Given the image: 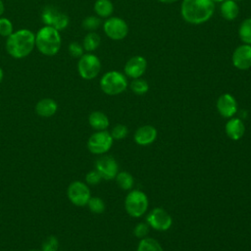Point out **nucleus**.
<instances>
[{
	"instance_id": "36",
	"label": "nucleus",
	"mask_w": 251,
	"mask_h": 251,
	"mask_svg": "<svg viewBox=\"0 0 251 251\" xmlns=\"http://www.w3.org/2000/svg\"><path fill=\"white\" fill-rule=\"evenodd\" d=\"M158 1L161 3H165V4H172V3L176 2L177 0H158Z\"/></svg>"
},
{
	"instance_id": "9",
	"label": "nucleus",
	"mask_w": 251,
	"mask_h": 251,
	"mask_svg": "<svg viewBox=\"0 0 251 251\" xmlns=\"http://www.w3.org/2000/svg\"><path fill=\"white\" fill-rule=\"evenodd\" d=\"M103 30L105 34L113 40H122L128 33V25L126 22L118 17H110L103 23Z\"/></svg>"
},
{
	"instance_id": "28",
	"label": "nucleus",
	"mask_w": 251,
	"mask_h": 251,
	"mask_svg": "<svg viewBox=\"0 0 251 251\" xmlns=\"http://www.w3.org/2000/svg\"><path fill=\"white\" fill-rule=\"evenodd\" d=\"M87 206L94 214H102L106 209L105 203L100 197H90L87 202Z\"/></svg>"
},
{
	"instance_id": "26",
	"label": "nucleus",
	"mask_w": 251,
	"mask_h": 251,
	"mask_svg": "<svg viewBox=\"0 0 251 251\" xmlns=\"http://www.w3.org/2000/svg\"><path fill=\"white\" fill-rule=\"evenodd\" d=\"M69 23H70V19L68 17L67 14L59 11L57 13V15L55 16L53 22H52V25L51 26L55 27L57 30L61 31L63 29H65L68 25H69Z\"/></svg>"
},
{
	"instance_id": "27",
	"label": "nucleus",
	"mask_w": 251,
	"mask_h": 251,
	"mask_svg": "<svg viewBox=\"0 0 251 251\" xmlns=\"http://www.w3.org/2000/svg\"><path fill=\"white\" fill-rule=\"evenodd\" d=\"M82 27L88 31H94L101 25V20L98 16H88L81 23Z\"/></svg>"
},
{
	"instance_id": "5",
	"label": "nucleus",
	"mask_w": 251,
	"mask_h": 251,
	"mask_svg": "<svg viewBox=\"0 0 251 251\" xmlns=\"http://www.w3.org/2000/svg\"><path fill=\"white\" fill-rule=\"evenodd\" d=\"M147 195L138 189L131 190L127 193L125 199V208L126 213L132 218H139L143 216L148 209Z\"/></svg>"
},
{
	"instance_id": "20",
	"label": "nucleus",
	"mask_w": 251,
	"mask_h": 251,
	"mask_svg": "<svg viewBox=\"0 0 251 251\" xmlns=\"http://www.w3.org/2000/svg\"><path fill=\"white\" fill-rule=\"evenodd\" d=\"M93 8L96 16L102 19L110 18L114 12V4L111 0H96Z\"/></svg>"
},
{
	"instance_id": "30",
	"label": "nucleus",
	"mask_w": 251,
	"mask_h": 251,
	"mask_svg": "<svg viewBox=\"0 0 251 251\" xmlns=\"http://www.w3.org/2000/svg\"><path fill=\"white\" fill-rule=\"evenodd\" d=\"M14 32V26L12 22L7 18H0V35L8 37Z\"/></svg>"
},
{
	"instance_id": "1",
	"label": "nucleus",
	"mask_w": 251,
	"mask_h": 251,
	"mask_svg": "<svg viewBox=\"0 0 251 251\" xmlns=\"http://www.w3.org/2000/svg\"><path fill=\"white\" fill-rule=\"evenodd\" d=\"M215 12L212 0H182L180 14L182 19L191 25H201L209 21Z\"/></svg>"
},
{
	"instance_id": "21",
	"label": "nucleus",
	"mask_w": 251,
	"mask_h": 251,
	"mask_svg": "<svg viewBox=\"0 0 251 251\" xmlns=\"http://www.w3.org/2000/svg\"><path fill=\"white\" fill-rule=\"evenodd\" d=\"M100 43H101L100 35L95 31H89L86 33V35L83 38L82 46L84 51H87L90 53L96 50L99 47Z\"/></svg>"
},
{
	"instance_id": "25",
	"label": "nucleus",
	"mask_w": 251,
	"mask_h": 251,
	"mask_svg": "<svg viewBox=\"0 0 251 251\" xmlns=\"http://www.w3.org/2000/svg\"><path fill=\"white\" fill-rule=\"evenodd\" d=\"M129 87L130 90L136 95H143L149 90L148 82L141 77L133 78L129 84Z\"/></svg>"
},
{
	"instance_id": "23",
	"label": "nucleus",
	"mask_w": 251,
	"mask_h": 251,
	"mask_svg": "<svg viewBox=\"0 0 251 251\" xmlns=\"http://www.w3.org/2000/svg\"><path fill=\"white\" fill-rule=\"evenodd\" d=\"M115 179H116L118 186L120 188H122L123 190L131 189L133 186V183H134L133 176L128 172H126V171L118 173Z\"/></svg>"
},
{
	"instance_id": "29",
	"label": "nucleus",
	"mask_w": 251,
	"mask_h": 251,
	"mask_svg": "<svg viewBox=\"0 0 251 251\" xmlns=\"http://www.w3.org/2000/svg\"><path fill=\"white\" fill-rule=\"evenodd\" d=\"M110 133L114 140H121V139H124L126 137V135L128 133V128L125 125L118 124L112 128Z\"/></svg>"
},
{
	"instance_id": "2",
	"label": "nucleus",
	"mask_w": 251,
	"mask_h": 251,
	"mask_svg": "<svg viewBox=\"0 0 251 251\" xmlns=\"http://www.w3.org/2000/svg\"><path fill=\"white\" fill-rule=\"evenodd\" d=\"M35 47V34L27 29L21 28L7 37L6 51L15 59H23L28 56Z\"/></svg>"
},
{
	"instance_id": "16",
	"label": "nucleus",
	"mask_w": 251,
	"mask_h": 251,
	"mask_svg": "<svg viewBox=\"0 0 251 251\" xmlns=\"http://www.w3.org/2000/svg\"><path fill=\"white\" fill-rule=\"evenodd\" d=\"M225 130L229 139L237 141L244 135L245 126L239 118L232 117L226 122L225 126Z\"/></svg>"
},
{
	"instance_id": "22",
	"label": "nucleus",
	"mask_w": 251,
	"mask_h": 251,
	"mask_svg": "<svg viewBox=\"0 0 251 251\" xmlns=\"http://www.w3.org/2000/svg\"><path fill=\"white\" fill-rule=\"evenodd\" d=\"M136 251H163L161 244L152 237H143L137 245Z\"/></svg>"
},
{
	"instance_id": "32",
	"label": "nucleus",
	"mask_w": 251,
	"mask_h": 251,
	"mask_svg": "<svg viewBox=\"0 0 251 251\" xmlns=\"http://www.w3.org/2000/svg\"><path fill=\"white\" fill-rule=\"evenodd\" d=\"M68 51L72 57L78 58V59L84 54L83 46H82V44H80L78 42L70 43L69 47H68Z\"/></svg>"
},
{
	"instance_id": "4",
	"label": "nucleus",
	"mask_w": 251,
	"mask_h": 251,
	"mask_svg": "<svg viewBox=\"0 0 251 251\" xmlns=\"http://www.w3.org/2000/svg\"><path fill=\"white\" fill-rule=\"evenodd\" d=\"M126 76L118 71L105 73L100 79V88L107 95H119L127 87Z\"/></svg>"
},
{
	"instance_id": "33",
	"label": "nucleus",
	"mask_w": 251,
	"mask_h": 251,
	"mask_svg": "<svg viewBox=\"0 0 251 251\" xmlns=\"http://www.w3.org/2000/svg\"><path fill=\"white\" fill-rule=\"evenodd\" d=\"M149 226L147 223H138L134 228H133V234L137 238H143L146 237V235L149 233Z\"/></svg>"
},
{
	"instance_id": "12",
	"label": "nucleus",
	"mask_w": 251,
	"mask_h": 251,
	"mask_svg": "<svg viewBox=\"0 0 251 251\" xmlns=\"http://www.w3.org/2000/svg\"><path fill=\"white\" fill-rule=\"evenodd\" d=\"M231 63L234 68L245 71L251 68V45L242 44L237 46L232 55H231Z\"/></svg>"
},
{
	"instance_id": "15",
	"label": "nucleus",
	"mask_w": 251,
	"mask_h": 251,
	"mask_svg": "<svg viewBox=\"0 0 251 251\" xmlns=\"http://www.w3.org/2000/svg\"><path fill=\"white\" fill-rule=\"evenodd\" d=\"M157 129L155 126L146 125L138 127L133 135L134 142L140 146H147L152 144L157 138Z\"/></svg>"
},
{
	"instance_id": "35",
	"label": "nucleus",
	"mask_w": 251,
	"mask_h": 251,
	"mask_svg": "<svg viewBox=\"0 0 251 251\" xmlns=\"http://www.w3.org/2000/svg\"><path fill=\"white\" fill-rule=\"evenodd\" d=\"M4 10H5L4 3L2 2V0H0V18H1V16L3 15V13H4Z\"/></svg>"
},
{
	"instance_id": "40",
	"label": "nucleus",
	"mask_w": 251,
	"mask_h": 251,
	"mask_svg": "<svg viewBox=\"0 0 251 251\" xmlns=\"http://www.w3.org/2000/svg\"><path fill=\"white\" fill-rule=\"evenodd\" d=\"M233 1H235V2H240V1H242V0H233Z\"/></svg>"
},
{
	"instance_id": "34",
	"label": "nucleus",
	"mask_w": 251,
	"mask_h": 251,
	"mask_svg": "<svg viewBox=\"0 0 251 251\" xmlns=\"http://www.w3.org/2000/svg\"><path fill=\"white\" fill-rule=\"evenodd\" d=\"M102 180V176L96 170H92L88 172L85 176V181L87 185H96Z\"/></svg>"
},
{
	"instance_id": "24",
	"label": "nucleus",
	"mask_w": 251,
	"mask_h": 251,
	"mask_svg": "<svg viewBox=\"0 0 251 251\" xmlns=\"http://www.w3.org/2000/svg\"><path fill=\"white\" fill-rule=\"evenodd\" d=\"M238 35L244 44L251 45V18L243 20L238 27Z\"/></svg>"
},
{
	"instance_id": "18",
	"label": "nucleus",
	"mask_w": 251,
	"mask_h": 251,
	"mask_svg": "<svg viewBox=\"0 0 251 251\" xmlns=\"http://www.w3.org/2000/svg\"><path fill=\"white\" fill-rule=\"evenodd\" d=\"M88 123L90 126L96 130H106L110 122L106 114L101 111H93L88 117Z\"/></svg>"
},
{
	"instance_id": "10",
	"label": "nucleus",
	"mask_w": 251,
	"mask_h": 251,
	"mask_svg": "<svg viewBox=\"0 0 251 251\" xmlns=\"http://www.w3.org/2000/svg\"><path fill=\"white\" fill-rule=\"evenodd\" d=\"M146 223L155 230L166 231L172 226L173 219L166 210L156 207L146 216Z\"/></svg>"
},
{
	"instance_id": "31",
	"label": "nucleus",
	"mask_w": 251,
	"mask_h": 251,
	"mask_svg": "<svg viewBox=\"0 0 251 251\" xmlns=\"http://www.w3.org/2000/svg\"><path fill=\"white\" fill-rule=\"evenodd\" d=\"M59 248V240L56 236H48L42 243V251H57Z\"/></svg>"
},
{
	"instance_id": "3",
	"label": "nucleus",
	"mask_w": 251,
	"mask_h": 251,
	"mask_svg": "<svg viewBox=\"0 0 251 251\" xmlns=\"http://www.w3.org/2000/svg\"><path fill=\"white\" fill-rule=\"evenodd\" d=\"M62 45L60 31L53 26L44 25L35 34V47L45 56L56 55Z\"/></svg>"
},
{
	"instance_id": "7",
	"label": "nucleus",
	"mask_w": 251,
	"mask_h": 251,
	"mask_svg": "<svg viewBox=\"0 0 251 251\" xmlns=\"http://www.w3.org/2000/svg\"><path fill=\"white\" fill-rule=\"evenodd\" d=\"M113 137L107 130H96L87 140V149L96 155L107 153L113 145Z\"/></svg>"
},
{
	"instance_id": "13",
	"label": "nucleus",
	"mask_w": 251,
	"mask_h": 251,
	"mask_svg": "<svg viewBox=\"0 0 251 251\" xmlns=\"http://www.w3.org/2000/svg\"><path fill=\"white\" fill-rule=\"evenodd\" d=\"M147 69V61L141 55H135L129 58L124 68L125 75L130 78L141 77Z\"/></svg>"
},
{
	"instance_id": "38",
	"label": "nucleus",
	"mask_w": 251,
	"mask_h": 251,
	"mask_svg": "<svg viewBox=\"0 0 251 251\" xmlns=\"http://www.w3.org/2000/svg\"><path fill=\"white\" fill-rule=\"evenodd\" d=\"M214 3H222L224 0H212Z\"/></svg>"
},
{
	"instance_id": "37",
	"label": "nucleus",
	"mask_w": 251,
	"mask_h": 251,
	"mask_svg": "<svg viewBox=\"0 0 251 251\" xmlns=\"http://www.w3.org/2000/svg\"><path fill=\"white\" fill-rule=\"evenodd\" d=\"M3 77H4V73H3L2 68L0 67V82L3 80Z\"/></svg>"
},
{
	"instance_id": "6",
	"label": "nucleus",
	"mask_w": 251,
	"mask_h": 251,
	"mask_svg": "<svg viewBox=\"0 0 251 251\" xmlns=\"http://www.w3.org/2000/svg\"><path fill=\"white\" fill-rule=\"evenodd\" d=\"M100 71L101 62L96 55L88 52L78 59L77 72L83 79L90 80L95 78L99 75Z\"/></svg>"
},
{
	"instance_id": "11",
	"label": "nucleus",
	"mask_w": 251,
	"mask_h": 251,
	"mask_svg": "<svg viewBox=\"0 0 251 251\" xmlns=\"http://www.w3.org/2000/svg\"><path fill=\"white\" fill-rule=\"evenodd\" d=\"M95 170L100 174L102 179H114L119 173V166L114 157L104 155L97 159L95 163Z\"/></svg>"
},
{
	"instance_id": "8",
	"label": "nucleus",
	"mask_w": 251,
	"mask_h": 251,
	"mask_svg": "<svg viewBox=\"0 0 251 251\" xmlns=\"http://www.w3.org/2000/svg\"><path fill=\"white\" fill-rule=\"evenodd\" d=\"M67 195L69 200L77 207H83L87 205V202L91 197L88 185L79 180H75L70 183L67 189Z\"/></svg>"
},
{
	"instance_id": "39",
	"label": "nucleus",
	"mask_w": 251,
	"mask_h": 251,
	"mask_svg": "<svg viewBox=\"0 0 251 251\" xmlns=\"http://www.w3.org/2000/svg\"><path fill=\"white\" fill-rule=\"evenodd\" d=\"M28 251H42V250H36V249H33V250H28Z\"/></svg>"
},
{
	"instance_id": "17",
	"label": "nucleus",
	"mask_w": 251,
	"mask_h": 251,
	"mask_svg": "<svg viewBox=\"0 0 251 251\" xmlns=\"http://www.w3.org/2000/svg\"><path fill=\"white\" fill-rule=\"evenodd\" d=\"M58 110L57 102L52 98H43L39 100L35 105V112L38 116L43 118H49L55 115Z\"/></svg>"
},
{
	"instance_id": "19",
	"label": "nucleus",
	"mask_w": 251,
	"mask_h": 251,
	"mask_svg": "<svg viewBox=\"0 0 251 251\" xmlns=\"http://www.w3.org/2000/svg\"><path fill=\"white\" fill-rule=\"evenodd\" d=\"M221 15L227 21H233L239 14V7L237 2L233 0H224L220 7Z\"/></svg>"
},
{
	"instance_id": "14",
	"label": "nucleus",
	"mask_w": 251,
	"mask_h": 251,
	"mask_svg": "<svg viewBox=\"0 0 251 251\" xmlns=\"http://www.w3.org/2000/svg\"><path fill=\"white\" fill-rule=\"evenodd\" d=\"M219 114L226 119L232 118L238 111V105L236 99L229 93L222 94L216 103Z\"/></svg>"
}]
</instances>
